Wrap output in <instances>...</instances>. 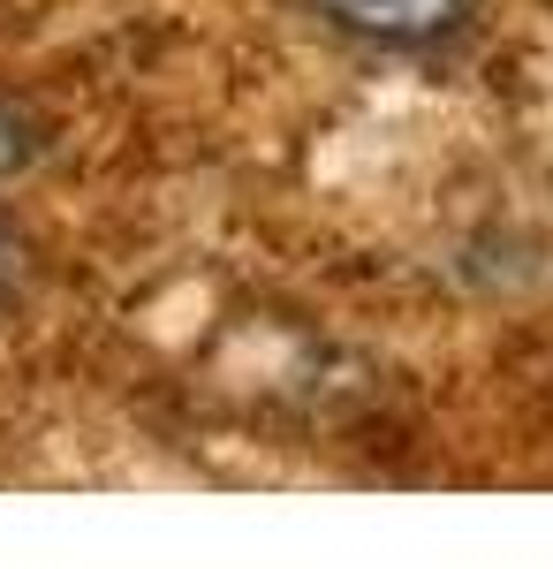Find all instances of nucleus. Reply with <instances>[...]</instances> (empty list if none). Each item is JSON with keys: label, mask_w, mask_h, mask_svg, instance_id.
I'll return each mask as SVG.
<instances>
[{"label": "nucleus", "mask_w": 553, "mask_h": 569, "mask_svg": "<svg viewBox=\"0 0 553 569\" xmlns=\"http://www.w3.org/2000/svg\"><path fill=\"white\" fill-rule=\"evenodd\" d=\"M311 8H319V23H326V31H341V39L410 53V46L455 39V31L470 23V8H477V0H311Z\"/></svg>", "instance_id": "obj_1"}, {"label": "nucleus", "mask_w": 553, "mask_h": 569, "mask_svg": "<svg viewBox=\"0 0 553 569\" xmlns=\"http://www.w3.org/2000/svg\"><path fill=\"white\" fill-rule=\"evenodd\" d=\"M31 152H39V130H31L16 107H0V176H16Z\"/></svg>", "instance_id": "obj_2"}, {"label": "nucleus", "mask_w": 553, "mask_h": 569, "mask_svg": "<svg viewBox=\"0 0 553 569\" xmlns=\"http://www.w3.org/2000/svg\"><path fill=\"white\" fill-rule=\"evenodd\" d=\"M8 289H16V236L0 228V297H8Z\"/></svg>", "instance_id": "obj_3"}]
</instances>
